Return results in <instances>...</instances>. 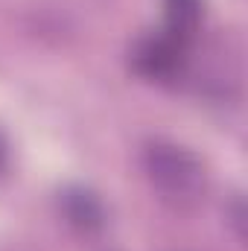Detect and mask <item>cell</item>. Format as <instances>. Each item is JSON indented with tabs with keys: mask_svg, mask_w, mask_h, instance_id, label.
<instances>
[{
	"mask_svg": "<svg viewBox=\"0 0 248 251\" xmlns=\"http://www.w3.org/2000/svg\"><path fill=\"white\" fill-rule=\"evenodd\" d=\"M143 170L167 201L173 204H193L201 199L207 187L204 164L178 143L155 140L143 149Z\"/></svg>",
	"mask_w": 248,
	"mask_h": 251,
	"instance_id": "6da1fadb",
	"label": "cell"
},
{
	"mask_svg": "<svg viewBox=\"0 0 248 251\" xmlns=\"http://www.w3.org/2000/svg\"><path fill=\"white\" fill-rule=\"evenodd\" d=\"M187 47H190V41L161 29V32H152V35L137 41V47L131 53V64H134V70L140 76L167 82L184 67Z\"/></svg>",
	"mask_w": 248,
	"mask_h": 251,
	"instance_id": "7a4b0ae2",
	"label": "cell"
},
{
	"mask_svg": "<svg viewBox=\"0 0 248 251\" xmlns=\"http://www.w3.org/2000/svg\"><path fill=\"white\" fill-rule=\"evenodd\" d=\"M64 213H67V219H70L76 228H82V231H97V228L102 225V207H99V201H97L91 193H85V190H67V193H64Z\"/></svg>",
	"mask_w": 248,
	"mask_h": 251,
	"instance_id": "3957f363",
	"label": "cell"
},
{
	"mask_svg": "<svg viewBox=\"0 0 248 251\" xmlns=\"http://www.w3.org/2000/svg\"><path fill=\"white\" fill-rule=\"evenodd\" d=\"M164 6H167L164 29L190 41L198 21H201V0H164Z\"/></svg>",
	"mask_w": 248,
	"mask_h": 251,
	"instance_id": "277c9868",
	"label": "cell"
},
{
	"mask_svg": "<svg viewBox=\"0 0 248 251\" xmlns=\"http://www.w3.org/2000/svg\"><path fill=\"white\" fill-rule=\"evenodd\" d=\"M3 164H6V140L0 134V170H3Z\"/></svg>",
	"mask_w": 248,
	"mask_h": 251,
	"instance_id": "5b68a950",
	"label": "cell"
}]
</instances>
